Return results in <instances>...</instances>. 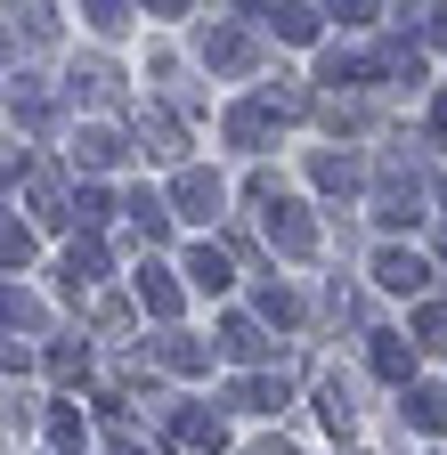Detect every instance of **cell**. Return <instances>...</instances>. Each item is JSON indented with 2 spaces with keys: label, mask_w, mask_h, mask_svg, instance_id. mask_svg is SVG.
Wrapping results in <instances>:
<instances>
[{
  "label": "cell",
  "mask_w": 447,
  "mask_h": 455,
  "mask_svg": "<svg viewBox=\"0 0 447 455\" xmlns=\"http://www.w3.org/2000/svg\"><path fill=\"white\" fill-rule=\"evenodd\" d=\"M382 284H399V293H415V284H423V260H407V252H382Z\"/></svg>",
  "instance_id": "1"
}]
</instances>
